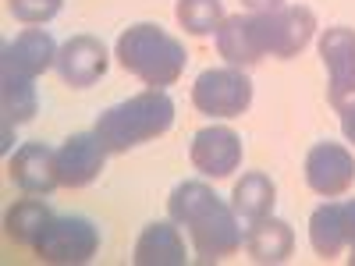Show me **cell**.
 Wrapping results in <instances>:
<instances>
[{"label":"cell","mask_w":355,"mask_h":266,"mask_svg":"<svg viewBox=\"0 0 355 266\" xmlns=\"http://www.w3.org/2000/svg\"><path fill=\"white\" fill-rule=\"evenodd\" d=\"M167 213L178 227H189L196 259L206 266L224 263L245 245L234 206H227L206 181H182L167 199Z\"/></svg>","instance_id":"obj_1"},{"label":"cell","mask_w":355,"mask_h":266,"mask_svg":"<svg viewBox=\"0 0 355 266\" xmlns=\"http://www.w3.org/2000/svg\"><path fill=\"white\" fill-rule=\"evenodd\" d=\"M171 125H174V100L164 89H146V93H135L107 107L93 132L103 139L110 153H128L142 142L160 139Z\"/></svg>","instance_id":"obj_2"},{"label":"cell","mask_w":355,"mask_h":266,"mask_svg":"<svg viewBox=\"0 0 355 266\" xmlns=\"http://www.w3.org/2000/svg\"><path fill=\"white\" fill-rule=\"evenodd\" d=\"M117 61L142 85L164 89L185 75L189 53H185V43L174 39L171 33H164L160 25L139 21V25L125 28L121 39H117Z\"/></svg>","instance_id":"obj_3"},{"label":"cell","mask_w":355,"mask_h":266,"mask_svg":"<svg viewBox=\"0 0 355 266\" xmlns=\"http://www.w3.org/2000/svg\"><path fill=\"white\" fill-rule=\"evenodd\" d=\"M249 25H252L256 50L263 57L291 61V57H299L309 46L316 33V15L309 8H277L266 15H249Z\"/></svg>","instance_id":"obj_4"},{"label":"cell","mask_w":355,"mask_h":266,"mask_svg":"<svg viewBox=\"0 0 355 266\" xmlns=\"http://www.w3.org/2000/svg\"><path fill=\"white\" fill-rule=\"evenodd\" d=\"M100 249V227L89 217H50L33 242L43 263H89Z\"/></svg>","instance_id":"obj_5"},{"label":"cell","mask_w":355,"mask_h":266,"mask_svg":"<svg viewBox=\"0 0 355 266\" xmlns=\"http://www.w3.org/2000/svg\"><path fill=\"white\" fill-rule=\"evenodd\" d=\"M192 103L210 117H242L252 103V82L242 68H206L192 85Z\"/></svg>","instance_id":"obj_6"},{"label":"cell","mask_w":355,"mask_h":266,"mask_svg":"<svg viewBox=\"0 0 355 266\" xmlns=\"http://www.w3.org/2000/svg\"><path fill=\"white\" fill-rule=\"evenodd\" d=\"M320 57L327 64V75H331V107L338 114H348L355 110V28H345V25H334L320 36Z\"/></svg>","instance_id":"obj_7"},{"label":"cell","mask_w":355,"mask_h":266,"mask_svg":"<svg viewBox=\"0 0 355 266\" xmlns=\"http://www.w3.org/2000/svg\"><path fill=\"white\" fill-rule=\"evenodd\" d=\"M306 185L323 195L338 199L355 185V157L341 142H316L306 153Z\"/></svg>","instance_id":"obj_8"},{"label":"cell","mask_w":355,"mask_h":266,"mask_svg":"<svg viewBox=\"0 0 355 266\" xmlns=\"http://www.w3.org/2000/svg\"><path fill=\"white\" fill-rule=\"evenodd\" d=\"M189 160L206 177H231L242 167V139L239 132H231L224 125L199 128L189 145Z\"/></svg>","instance_id":"obj_9"},{"label":"cell","mask_w":355,"mask_h":266,"mask_svg":"<svg viewBox=\"0 0 355 266\" xmlns=\"http://www.w3.org/2000/svg\"><path fill=\"white\" fill-rule=\"evenodd\" d=\"M107 145L96 132H78L71 139H64V145L57 150V177L64 188H85L93 185L103 163H107Z\"/></svg>","instance_id":"obj_10"},{"label":"cell","mask_w":355,"mask_h":266,"mask_svg":"<svg viewBox=\"0 0 355 266\" xmlns=\"http://www.w3.org/2000/svg\"><path fill=\"white\" fill-rule=\"evenodd\" d=\"M107 46L96 36H71L61 50H57V75L71 89H89L107 75Z\"/></svg>","instance_id":"obj_11"},{"label":"cell","mask_w":355,"mask_h":266,"mask_svg":"<svg viewBox=\"0 0 355 266\" xmlns=\"http://www.w3.org/2000/svg\"><path fill=\"white\" fill-rule=\"evenodd\" d=\"M8 174L25 195H50L61 185V177H57V150H50L43 142H25L11 153Z\"/></svg>","instance_id":"obj_12"},{"label":"cell","mask_w":355,"mask_h":266,"mask_svg":"<svg viewBox=\"0 0 355 266\" xmlns=\"http://www.w3.org/2000/svg\"><path fill=\"white\" fill-rule=\"evenodd\" d=\"M0 68L18 71L25 78H40L43 71L57 68L53 36L43 33V28H25V33H18L15 39L4 43V61H0Z\"/></svg>","instance_id":"obj_13"},{"label":"cell","mask_w":355,"mask_h":266,"mask_svg":"<svg viewBox=\"0 0 355 266\" xmlns=\"http://www.w3.org/2000/svg\"><path fill=\"white\" fill-rule=\"evenodd\" d=\"M135 263L139 266H185L189 252H185V238L178 231V224L157 220L146 227L135 242Z\"/></svg>","instance_id":"obj_14"},{"label":"cell","mask_w":355,"mask_h":266,"mask_svg":"<svg viewBox=\"0 0 355 266\" xmlns=\"http://www.w3.org/2000/svg\"><path fill=\"white\" fill-rule=\"evenodd\" d=\"M0 107H4V150H11V132L18 125H28L36 117V85L18 71L0 68Z\"/></svg>","instance_id":"obj_15"},{"label":"cell","mask_w":355,"mask_h":266,"mask_svg":"<svg viewBox=\"0 0 355 266\" xmlns=\"http://www.w3.org/2000/svg\"><path fill=\"white\" fill-rule=\"evenodd\" d=\"M291 249H295V234H291V227H288L284 220H277L274 213H270V217H259V220H252V224L245 227V252H249L256 263H270V266L288 263Z\"/></svg>","instance_id":"obj_16"},{"label":"cell","mask_w":355,"mask_h":266,"mask_svg":"<svg viewBox=\"0 0 355 266\" xmlns=\"http://www.w3.org/2000/svg\"><path fill=\"white\" fill-rule=\"evenodd\" d=\"M274 202H277V185L270 181V174L263 170H249L242 174V181H234L231 192V206L242 220H259V217H270L274 213Z\"/></svg>","instance_id":"obj_17"},{"label":"cell","mask_w":355,"mask_h":266,"mask_svg":"<svg viewBox=\"0 0 355 266\" xmlns=\"http://www.w3.org/2000/svg\"><path fill=\"white\" fill-rule=\"evenodd\" d=\"M217 50L220 57L231 64V68H252L263 61V53L256 50V39H252V25H249V15H227L217 28Z\"/></svg>","instance_id":"obj_18"},{"label":"cell","mask_w":355,"mask_h":266,"mask_svg":"<svg viewBox=\"0 0 355 266\" xmlns=\"http://www.w3.org/2000/svg\"><path fill=\"white\" fill-rule=\"evenodd\" d=\"M309 242L320 259H334L348 245L345 234V217H341V202H323L309 217Z\"/></svg>","instance_id":"obj_19"},{"label":"cell","mask_w":355,"mask_h":266,"mask_svg":"<svg viewBox=\"0 0 355 266\" xmlns=\"http://www.w3.org/2000/svg\"><path fill=\"white\" fill-rule=\"evenodd\" d=\"M50 206L40 199V195H28V199H18L8 217H4V227H8V238L18 242V245H33L40 238V231L50 224Z\"/></svg>","instance_id":"obj_20"},{"label":"cell","mask_w":355,"mask_h":266,"mask_svg":"<svg viewBox=\"0 0 355 266\" xmlns=\"http://www.w3.org/2000/svg\"><path fill=\"white\" fill-rule=\"evenodd\" d=\"M174 15L185 33H192V36H217L220 21L227 18L220 0H178Z\"/></svg>","instance_id":"obj_21"},{"label":"cell","mask_w":355,"mask_h":266,"mask_svg":"<svg viewBox=\"0 0 355 266\" xmlns=\"http://www.w3.org/2000/svg\"><path fill=\"white\" fill-rule=\"evenodd\" d=\"M61 8H64V0H8V11L21 25H46L50 18H57Z\"/></svg>","instance_id":"obj_22"},{"label":"cell","mask_w":355,"mask_h":266,"mask_svg":"<svg viewBox=\"0 0 355 266\" xmlns=\"http://www.w3.org/2000/svg\"><path fill=\"white\" fill-rule=\"evenodd\" d=\"M341 217H345V234H348V245H355V199L341 202Z\"/></svg>","instance_id":"obj_23"},{"label":"cell","mask_w":355,"mask_h":266,"mask_svg":"<svg viewBox=\"0 0 355 266\" xmlns=\"http://www.w3.org/2000/svg\"><path fill=\"white\" fill-rule=\"evenodd\" d=\"M242 4H245L252 15H266V11H277V8H284V0H242Z\"/></svg>","instance_id":"obj_24"},{"label":"cell","mask_w":355,"mask_h":266,"mask_svg":"<svg viewBox=\"0 0 355 266\" xmlns=\"http://www.w3.org/2000/svg\"><path fill=\"white\" fill-rule=\"evenodd\" d=\"M341 132H345V139L355 145V110H348V114H341Z\"/></svg>","instance_id":"obj_25"},{"label":"cell","mask_w":355,"mask_h":266,"mask_svg":"<svg viewBox=\"0 0 355 266\" xmlns=\"http://www.w3.org/2000/svg\"><path fill=\"white\" fill-rule=\"evenodd\" d=\"M348 263H352V266H355V245H352V259H348Z\"/></svg>","instance_id":"obj_26"}]
</instances>
